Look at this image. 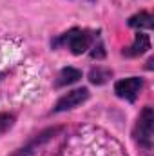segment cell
<instances>
[{
  "mask_svg": "<svg viewBox=\"0 0 154 156\" xmlns=\"http://www.w3.org/2000/svg\"><path fill=\"white\" fill-rule=\"evenodd\" d=\"M91 42H93V38L85 29H71L60 38V44H64L73 55L85 53L91 47Z\"/></svg>",
  "mask_w": 154,
  "mask_h": 156,
  "instance_id": "2",
  "label": "cell"
},
{
  "mask_svg": "<svg viewBox=\"0 0 154 156\" xmlns=\"http://www.w3.org/2000/svg\"><path fill=\"white\" fill-rule=\"evenodd\" d=\"M152 122H154V115L151 107H145L142 111V115L138 118L136 129H134V136L138 140V144L145 149L152 147Z\"/></svg>",
  "mask_w": 154,
  "mask_h": 156,
  "instance_id": "1",
  "label": "cell"
},
{
  "mask_svg": "<svg viewBox=\"0 0 154 156\" xmlns=\"http://www.w3.org/2000/svg\"><path fill=\"white\" fill-rule=\"evenodd\" d=\"M80 78H82V71H78V69H75V67H65V69L60 71L58 80H56V85H58V87L71 85V83L78 82Z\"/></svg>",
  "mask_w": 154,
  "mask_h": 156,
  "instance_id": "6",
  "label": "cell"
},
{
  "mask_svg": "<svg viewBox=\"0 0 154 156\" xmlns=\"http://www.w3.org/2000/svg\"><path fill=\"white\" fill-rule=\"evenodd\" d=\"M143 87V80L138 76H131V78H123V80H118L114 83V93L118 98H123L127 102H134L136 96L140 94Z\"/></svg>",
  "mask_w": 154,
  "mask_h": 156,
  "instance_id": "3",
  "label": "cell"
},
{
  "mask_svg": "<svg viewBox=\"0 0 154 156\" xmlns=\"http://www.w3.org/2000/svg\"><path fill=\"white\" fill-rule=\"evenodd\" d=\"M147 49H151L149 35H145V33L140 31V33L136 35V38H134V44H132L131 47L123 49V56H129V58H132V56H140V55H143Z\"/></svg>",
  "mask_w": 154,
  "mask_h": 156,
  "instance_id": "5",
  "label": "cell"
},
{
  "mask_svg": "<svg viewBox=\"0 0 154 156\" xmlns=\"http://www.w3.org/2000/svg\"><path fill=\"white\" fill-rule=\"evenodd\" d=\"M13 123H15V116H13V115L2 113V115H0V136H2L5 131H9V129L13 127Z\"/></svg>",
  "mask_w": 154,
  "mask_h": 156,
  "instance_id": "9",
  "label": "cell"
},
{
  "mask_svg": "<svg viewBox=\"0 0 154 156\" xmlns=\"http://www.w3.org/2000/svg\"><path fill=\"white\" fill-rule=\"evenodd\" d=\"M109 78H111V71H109V69H103V67L91 69V73H89V80H91L93 83H96V85L105 83Z\"/></svg>",
  "mask_w": 154,
  "mask_h": 156,
  "instance_id": "8",
  "label": "cell"
},
{
  "mask_svg": "<svg viewBox=\"0 0 154 156\" xmlns=\"http://www.w3.org/2000/svg\"><path fill=\"white\" fill-rule=\"evenodd\" d=\"M129 26H131V27H136V29H151V27H152V16H151L149 13L142 11V13L131 16Z\"/></svg>",
  "mask_w": 154,
  "mask_h": 156,
  "instance_id": "7",
  "label": "cell"
},
{
  "mask_svg": "<svg viewBox=\"0 0 154 156\" xmlns=\"http://www.w3.org/2000/svg\"><path fill=\"white\" fill-rule=\"evenodd\" d=\"M89 98V91L85 87H80L75 91H69L67 94H64L56 105H54V113H62V111H69V109H75L80 104H83L85 100Z\"/></svg>",
  "mask_w": 154,
  "mask_h": 156,
  "instance_id": "4",
  "label": "cell"
}]
</instances>
